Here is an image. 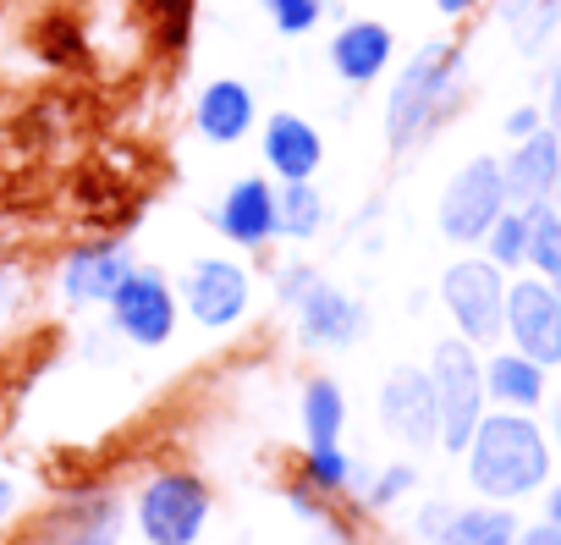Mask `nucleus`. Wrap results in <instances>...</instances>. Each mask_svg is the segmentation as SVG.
Masks as SVG:
<instances>
[{
	"mask_svg": "<svg viewBox=\"0 0 561 545\" xmlns=\"http://www.w3.org/2000/svg\"><path fill=\"white\" fill-rule=\"evenodd\" d=\"M293 474H304V479H309L314 490H325L331 501H336V496H358V485H364V463H358L342 441H304Z\"/></svg>",
	"mask_w": 561,
	"mask_h": 545,
	"instance_id": "nucleus-21",
	"label": "nucleus"
},
{
	"mask_svg": "<svg viewBox=\"0 0 561 545\" xmlns=\"http://www.w3.org/2000/svg\"><path fill=\"white\" fill-rule=\"evenodd\" d=\"M105 320L111 331L127 342V348H165L176 331H182V298H176V282L165 276L160 264H133L122 287L105 298Z\"/></svg>",
	"mask_w": 561,
	"mask_h": 545,
	"instance_id": "nucleus-5",
	"label": "nucleus"
},
{
	"mask_svg": "<svg viewBox=\"0 0 561 545\" xmlns=\"http://www.w3.org/2000/svg\"><path fill=\"white\" fill-rule=\"evenodd\" d=\"M506 209V182H501V160L495 155H473L468 166L451 171V182L440 188V204H435V226L446 242L457 248H473L490 220Z\"/></svg>",
	"mask_w": 561,
	"mask_h": 545,
	"instance_id": "nucleus-8",
	"label": "nucleus"
},
{
	"mask_svg": "<svg viewBox=\"0 0 561 545\" xmlns=\"http://www.w3.org/2000/svg\"><path fill=\"white\" fill-rule=\"evenodd\" d=\"M314 282H320V270H314L309 259H287V264H275L270 293H275V304H280V309H293V304H298Z\"/></svg>",
	"mask_w": 561,
	"mask_h": 545,
	"instance_id": "nucleus-30",
	"label": "nucleus"
},
{
	"mask_svg": "<svg viewBox=\"0 0 561 545\" xmlns=\"http://www.w3.org/2000/svg\"><path fill=\"white\" fill-rule=\"evenodd\" d=\"M457 457L468 463V485L484 501H517V496H534L550 479V441L517 408L484 413Z\"/></svg>",
	"mask_w": 561,
	"mask_h": 545,
	"instance_id": "nucleus-1",
	"label": "nucleus"
},
{
	"mask_svg": "<svg viewBox=\"0 0 561 545\" xmlns=\"http://www.w3.org/2000/svg\"><path fill=\"white\" fill-rule=\"evenodd\" d=\"M375 413L386 424L391 441L413 446V452H430L440 446V413H435V386H430V370L419 364H397L380 391H375Z\"/></svg>",
	"mask_w": 561,
	"mask_h": 545,
	"instance_id": "nucleus-11",
	"label": "nucleus"
},
{
	"mask_svg": "<svg viewBox=\"0 0 561 545\" xmlns=\"http://www.w3.org/2000/svg\"><path fill=\"white\" fill-rule=\"evenodd\" d=\"M298 424H304V441H342L347 435V391L331 375H309L298 391Z\"/></svg>",
	"mask_w": 561,
	"mask_h": 545,
	"instance_id": "nucleus-22",
	"label": "nucleus"
},
{
	"mask_svg": "<svg viewBox=\"0 0 561 545\" xmlns=\"http://www.w3.org/2000/svg\"><path fill=\"white\" fill-rule=\"evenodd\" d=\"M309 534H314L309 545H353V529H347L342 518H325V523H314Z\"/></svg>",
	"mask_w": 561,
	"mask_h": 545,
	"instance_id": "nucleus-33",
	"label": "nucleus"
},
{
	"mask_svg": "<svg viewBox=\"0 0 561 545\" xmlns=\"http://www.w3.org/2000/svg\"><path fill=\"white\" fill-rule=\"evenodd\" d=\"M440 304L457 320V337L473 348L501 342V320H506V270L490 259H457L440 270Z\"/></svg>",
	"mask_w": 561,
	"mask_h": 545,
	"instance_id": "nucleus-7",
	"label": "nucleus"
},
{
	"mask_svg": "<svg viewBox=\"0 0 561 545\" xmlns=\"http://www.w3.org/2000/svg\"><path fill=\"white\" fill-rule=\"evenodd\" d=\"M550 209H556V220H561V171H556V188H550V198H545Z\"/></svg>",
	"mask_w": 561,
	"mask_h": 545,
	"instance_id": "nucleus-39",
	"label": "nucleus"
},
{
	"mask_svg": "<svg viewBox=\"0 0 561 545\" xmlns=\"http://www.w3.org/2000/svg\"><path fill=\"white\" fill-rule=\"evenodd\" d=\"M56 545H116L111 534H61Z\"/></svg>",
	"mask_w": 561,
	"mask_h": 545,
	"instance_id": "nucleus-37",
	"label": "nucleus"
},
{
	"mask_svg": "<svg viewBox=\"0 0 561 545\" xmlns=\"http://www.w3.org/2000/svg\"><path fill=\"white\" fill-rule=\"evenodd\" d=\"M176 298L182 320H193L209 337H226L253 315V270L237 253H198L176 276Z\"/></svg>",
	"mask_w": 561,
	"mask_h": 545,
	"instance_id": "nucleus-4",
	"label": "nucleus"
},
{
	"mask_svg": "<svg viewBox=\"0 0 561 545\" xmlns=\"http://www.w3.org/2000/svg\"><path fill=\"white\" fill-rule=\"evenodd\" d=\"M259 12L280 39H309L331 18V0H259Z\"/></svg>",
	"mask_w": 561,
	"mask_h": 545,
	"instance_id": "nucleus-27",
	"label": "nucleus"
},
{
	"mask_svg": "<svg viewBox=\"0 0 561 545\" xmlns=\"http://www.w3.org/2000/svg\"><path fill=\"white\" fill-rule=\"evenodd\" d=\"M391 56H397V34L380 23V18H347L331 45H325V61H331V78L347 83V89H369L391 72Z\"/></svg>",
	"mask_w": 561,
	"mask_h": 545,
	"instance_id": "nucleus-15",
	"label": "nucleus"
},
{
	"mask_svg": "<svg viewBox=\"0 0 561 545\" xmlns=\"http://www.w3.org/2000/svg\"><path fill=\"white\" fill-rule=\"evenodd\" d=\"M539 116H545V127L561 138V61L550 67V83H545V111H539Z\"/></svg>",
	"mask_w": 561,
	"mask_h": 545,
	"instance_id": "nucleus-32",
	"label": "nucleus"
},
{
	"mask_svg": "<svg viewBox=\"0 0 561 545\" xmlns=\"http://www.w3.org/2000/svg\"><path fill=\"white\" fill-rule=\"evenodd\" d=\"M561 171V138L550 127H534L528 138H512V155L501 160V182H506V204L534 209L550 198Z\"/></svg>",
	"mask_w": 561,
	"mask_h": 545,
	"instance_id": "nucleus-18",
	"label": "nucleus"
},
{
	"mask_svg": "<svg viewBox=\"0 0 561 545\" xmlns=\"http://www.w3.org/2000/svg\"><path fill=\"white\" fill-rule=\"evenodd\" d=\"M280 507H287L304 529H314V523H325V518H336V501L325 496V490H314L304 474H293V479H280Z\"/></svg>",
	"mask_w": 561,
	"mask_h": 545,
	"instance_id": "nucleus-29",
	"label": "nucleus"
},
{
	"mask_svg": "<svg viewBox=\"0 0 561 545\" xmlns=\"http://www.w3.org/2000/svg\"><path fill=\"white\" fill-rule=\"evenodd\" d=\"M517 529L523 523L506 512V501H479V507L430 501L419 512V540H435V545H512Z\"/></svg>",
	"mask_w": 561,
	"mask_h": 545,
	"instance_id": "nucleus-17",
	"label": "nucleus"
},
{
	"mask_svg": "<svg viewBox=\"0 0 561 545\" xmlns=\"http://www.w3.org/2000/svg\"><path fill=\"white\" fill-rule=\"evenodd\" d=\"M293 331H298V348L304 353H347L369 337V304L336 282H314L293 309Z\"/></svg>",
	"mask_w": 561,
	"mask_h": 545,
	"instance_id": "nucleus-9",
	"label": "nucleus"
},
{
	"mask_svg": "<svg viewBox=\"0 0 561 545\" xmlns=\"http://www.w3.org/2000/svg\"><path fill=\"white\" fill-rule=\"evenodd\" d=\"M215 518V485L198 468H149L133 490V529L144 545H198Z\"/></svg>",
	"mask_w": 561,
	"mask_h": 545,
	"instance_id": "nucleus-3",
	"label": "nucleus"
},
{
	"mask_svg": "<svg viewBox=\"0 0 561 545\" xmlns=\"http://www.w3.org/2000/svg\"><path fill=\"white\" fill-rule=\"evenodd\" d=\"M259 166L275 182H314L325 171V133L304 111H270L259 122Z\"/></svg>",
	"mask_w": 561,
	"mask_h": 545,
	"instance_id": "nucleus-13",
	"label": "nucleus"
},
{
	"mask_svg": "<svg viewBox=\"0 0 561 545\" xmlns=\"http://www.w3.org/2000/svg\"><path fill=\"white\" fill-rule=\"evenodd\" d=\"M523 264H534V276L561 293V220H556L550 204L528 209V253H523Z\"/></svg>",
	"mask_w": 561,
	"mask_h": 545,
	"instance_id": "nucleus-24",
	"label": "nucleus"
},
{
	"mask_svg": "<svg viewBox=\"0 0 561 545\" xmlns=\"http://www.w3.org/2000/svg\"><path fill=\"white\" fill-rule=\"evenodd\" d=\"M534 127H545V116H539L534 105H517V111L506 116V138H528Z\"/></svg>",
	"mask_w": 561,
	"mask_h": 545,
	"instance_id": "nucleus-35",
	"label": "nucleus"
},
{
	"mask_svg": "<svg viewBox=\"0 0 561 545\" xmlns=\"http://www.w3.org/2000/svg\"><path fill=\"white\" fill-rule=\"evenodd\" d=\"M512 545H561V523H528V529H517V540Z\"/></svg>",
	"mask_w": 561,
	"mask_h": 545,
	"instance_id": "nucleus-34",
	"label": "nucleus"
},
{
	"mask_svg": "<svg viewBox=\"0 0 561 545\" xmlns=\"http://www.w3.org/2000/svg\"><path fill=\"white\" fill-rule=\"evenodd\" d=\"M386 545H413V540H386Z\"/></svg>",
	"mask_w": 561,
	"mask_h": 545,
	"instance_id": "nucleus-41",
	"label": "nucleus"
},
{
	"mask_svg": "<svg viewBox=\"0 0 561 545\" xmlns=\"http://www.w3.org/2000/svg\"><path fill=\"white\" fill-rule=\"evenodd\" d=\"M484 397L501 402V408L528 413V408L545 402V370H539L534 359H523L517 348H512V353H495V359L484 364Z\"/></svg>",
	"mask_w": 561,
	"mask_h": 545,
	"instance_id": "nucleus-20",
	"label": "nucleus"
},
{
	"mask_svg": "<svg viewBox=\"0 0 561 545\" xmlns=\"http://www.w3.org/2000/svg\"><path fill=\"white\" fill-rule=\"evenodd\" d=\"M193 23H198V0H149V29L165 56H182L193 45Z\"/></svg>",
	"mask_w": 561,
	"mask_h": 545,
	"instance_id": "nucleus-26",
	"label": "nucleus"
},
{
	"mask_svg": "<svg viewBox=\"0 0 561 545\" xmlns=\"http://www.w3.org/2000/svg\"><path fill=\"white\" fill-rule=\"evenodd\" d=\"M484 0H435V12L446 18V23H457V18H468V12H479Z\"/></svg>",
	"mask_w": 561,
	"mask_h": 545,
	"instance_id": "nucleus-36",
	"label": "nucleus"
},
{
	"mask_svg": "<svg viewBox=\"0 0 561 545\" xmlns=\"http://www.w3.org/2000/svg\"><path fill=\"white\" fill-rule=\"evenodd\" d=\"M545 518L561 523V485H550V501H545Z\"/></svg>",
	"mask_w": 561,
	"mask_h": 545,
	"instance_id": "nucleus-38",
	"label": "nucleus"
},
{
	"mask_svg": "<svg viewBox=\"0 0 561 545\" xmlns=\"http://www.w3.org/2000/svg\"><path fill=\"white\" fill-rule=\"evenodd\" d=\"M550 435H556V446H561V402L550 408Z\"/></svg>",
	"mask_w": 561,
	"mask_h": 545,
	"instance_id": "nucleus-40",
	"label": "nucleus"
},
{
	"mask_svg": "<svg viewBox=\"0 0 561 545\" xmlns=\"http://www.w3.org/2000/svg\"><path fill=\"white\" fill-rule=\"evenodd\" d=\"M501 337H506L523 359H534L539 370H556V364H561V293L545 287L539 276L506 282Z\"/></svg>",
	"mask_w": 561,
	"mask_h": 545,
	"instance_id": "nucleus-12",
	"label": "nucleus"
},
{
	"mask_svg": "<svg viewBox=\"0 0 561 545\" xmlns=\"http://www.w3.org/2000/svg\"><path fill=\"white\" fill-rule=\"evenodd\" d=\"M495 12H501V23L512 29L517 50L534 56V50L556 34V23H561V0H495Z\"/></svg>",
	"mask_w": 561,
	"mask_h": 545,
	"instance_id": "nucleus-23",
	"label": "nucleus"
},
{
	"mask_svg": "<svg viewBox=\"0 0 561 545\" xmlns=\"http://www.w3.org/2000/svg\"><path fill=\"white\" fill-rule=\"evenodd\" d=\"M413 490H419V468H413V463H386V468L364 474L358 501H364V512H391V507L408 501Z\"/></svg>",
	"mask_w": 561,
	"mask_h": 545,
	"instance_id": "nucleus-28",
	"label": "nucleus"
},
{
	"mask_svg": "<svg viewBox=\"0 0 561 545\" xmlns=\"http://www.w3.org/2000/svg\"><path fill=\"white\" fill-rule=\"evenodd\" d=\"M18 512H23V485L12 474H0V534L18 523Z\"/></svg>",
	"mask_w": 561,
	"mask_h": 545,
	"instance_id": "nucleus-31",
	"label": "nucleus"
},
{
	"mask_svg": "<svg viewBox=\"0 0 561 545\" xmlns=\"http://www.w3.org/2000/svg\"><path fill=\"white\" fill-rule=\"evenodd\" d=\"M430 386H435V413H440V452H462L473 424L484 419V364H479V348L462 342V337H446L435 342L430 353Z\"/></svg>",
	"mask_w": 561,
	"mask_h": 545,
	"instance_id": "nucleus-6",
	"label": "nucleus"
},
{
	"mask_svg": "<svg viewBox=\"0 0 561 545\" xmlns=\"http://www.w3.org/2000/svg\"><path fill=\"white\" fill-rule=\"evenodd\" d=\"M462 94V50L451 39H430L419 45L397 78H391V94H386V149L391 155H408L419 149L457 105Z\"/></svg>",
	"mask_w": 561,
	"mask_h": 545,
	"instance_id": "nucleus-2",
	"label": "nucleus"
},
{
	"mask_svg": "<svg viewBox=\"0 0 561 545\" xmlns=\"http://www.w3.org/2000/svg\"><path fill=\"white\" fill-rule=\"evenodd\" d=\"M259 127V94L242 78H209L193 100V133L215 149H231L242 138H253Z\"/></svg>",
	"mask_w": 561,
	"mask_h": 545,
	"instance_id": "nucleus-16",
	"label": "nucleus"
},
{
	"mask_svg": "<svg viewBox=\"0 0 561 545\" xmlns=\"http://www.w3.org/2000/svg\"><path fill=\"white\" fill-rule=\"evenodd\" d=\"M479 242H484V259H490V264L517 270V264H523V253H528V209L506 204V209L490 220V231H484Z\"/></svg>",
	"mask_w": 561,
	"mask_h": 545,
	"instance_id": "nucleus-25",
	"label": "nucleus"
},
{
	"mask_svg": "<svg viewBox=\"0 0 561 545\" xmlns=\"http://www.w3.org/2000/svg\"><path fill=\"white\" fill-rule=\"evenodd\" d=\"M209 226H215L231 248L264 253V248L275 242V177L248 171V177L226 182V193H220L215 209H209Z\"/></svg>",
	"mask_w": 561,
	"mask_h": 545,
	"instance_id": "nucleus-14",
	"label": "nucleus"
},
{
	"mask_svg": "<svg viewBox=\"0 0 561 545\" xmlns=\"http://www.w3.org/2000/svg\"><path fill=\"white\" fill-rule=\"evenodd\" d=\"M325 226H331V198L320 193V177L314 182H275V242L309 248L325 237Z\"/></svg>",
	"mask_w": 561,
	"mask_h": 545,
	"instance_id": "nucleus-19",
	"label": "nucleus"
},
{
	"mask_svg": "<svg viewBox=\"0 0 561 545\" xmlns=\"http://www.w3.org/2000/svg\"><path fill=\"white\" fill-rule=\"evenodd\" d=\"M133 264L138 259L122 237H83L56 264V293L67 309H105V298L122 287V276Z\"/></svg>",
	"mask_w": 561,
	"mask_h": 545,
	"instance_id": "nucleus-10",
	"label": "nucleus"
}]
</instances>
